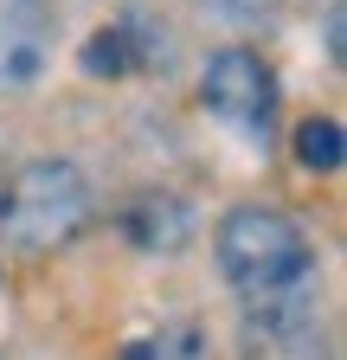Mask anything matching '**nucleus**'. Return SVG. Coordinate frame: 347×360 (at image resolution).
<instances>
[{
    "instance_id": "obj_3",
    "label": "nucleus",
    "mask_w": 347,
    "mask_h": 360,
    "mask_svg": "<svg viewBox=\"0 0 347 360\" xmlns=\"http://www.w3.org/2000/svg\"><path fill=\"white\" fill-rule=\"evenodd\" d=\"M199 110L232 129L244 148H270L277 135V71L251 45H219L199 65Z\"/></svg>"
},
{
    "instance_id": "obj_4",
    "label": "nucleus",
    "mask_w": 347,
    "mask_h": 360,
    "mask_svg": "<svg viewBox=\"0 0 347 360\" xmlns=\"http://www.w3.org/2000/svg\"><path fill=\"white\" fill-rule=\"evenodd\" d=\"M238 360H334L322 290L238 302Z\"/></svg>"
},
{
    "instance_id": "obj_8",
    "label": "nucleus",
    "mask_w": 347,
    "mask_h": 360,
    "mask_svg": "<svg viewBox=\"0 0 347 360\" xmlns=\"http://www.w3.org/2000/svg\"><path fill=\"white\" fill-rule=\"evenodd\" d=\"M116 360H212V335L199 322H167L155 335H136L129 347H116Z\"/></svg>"
},
{
    "instance_id": "obj_10",
    "label": "nucleus",
    "mask_w": 347,
    "mask_h": 360,
    "mask_svg": "<svg viewBox=\"0 0 347 360\" xmlns=\"http://www.w3.org/2000/svg\"><path fill=\"white\" fill-rule=\"evenodd\" d=\"M199 13H212V20H264V13H277L283 0H193Z\"/></svg>"
},
{
    "instance_id": "obj_1",
    "label": "nucleus",
    "mask_w": 347,
    "mask_h": 360,
    "mask_svg": "<svg viewBox=\"0 0 347 360\" xmlns=\"http://www.w3.org/2000/svg\"><path fill=\"white\" fill-rule=\"evenodd\" d=\"M212 251H219V270L238 290V302L322 290V264H315L309 232L277 206H232L219 219V232H212Z\"/></svg>"
},
{
    "instance_id": "obj_12",
    "label": "nucleus",
    "mask_w": 347,
    "mask_h": 360,
    "mask_svg": "<svg viewBox=\"0 0 347 360\" xmlns=\"http://www.w3.org/2000/svg\"><path fill=\"white\" fill-rule=\"evenodd\" d=\"M0 290H7V270H0Z\"/></svg>"
},
{
    "instance_id": "obj_2",
    "label": "nucleus",
    "mask_w": 347,
    "mask_h": 360,
    "mask_svg": "<svg viewBox=\"0 0 347 360\" xmlns=\"http://www.w3.org/2000/svg\"><path fill=\"white\" fill-rule=\"evenodd\" d=\"M91 206L97 193L77 161H26L0 187V238L26 257H46L91 225Z\"/></svg>"
},
{
    "instance_id": "obj_9",
    "label": "nucleus",
    "mask_w": 347,
    "mask_h": 360,
    "mask_svg": "<svg viewBox=\"0 0 347 360\" xmlns=\"http://www.w3.org/2000/svg\"><path fill=\"white\" fill-rule=\"evenodd\" d=\"M341 155H347V142H341V122L334 116H309L296 129V161L309 167V174H341Z\"/></svg>"
},
{
    "instance_id": "obj_5",
    "label": "nucleus",
    "mask_w": 347,
    "mask_h": 360,
    "mask_svg": "<svg viewBox=\"0 0 347 360\" xmlns=\"http://www.w3.org/2000/svg\"><path fill=\"white\" fill-rule=\"evenodd\" d=\"M116 225H122V245L142 251V257H181L199 238V212L181 193H167V187H142L136 200L122 206Z\"/></svg>"
},
{
    "instance_id": "obj_7",
    "label": "nucleus",
    "mask_w": 347,
    "mask_h": 360,
    "mask_svg": "<svg viewBox=\"0 0 347 360\" xmlns=\"http://www.w3.org/2000/svg\"><path fill=\"white\" fill-rule=\"evenodd\" d=\"M52 65L46 0H0V90H32Z\"/></svg>"
},
{
    "instance_id": "obj_6",
    "label": "nucleus",
    "mask_w": 347,
    "mask_h": 360,
    "mask_svg": "<svg viewBox=\"0 0 347 360\" xmlns=\"http://www.w3.org/2000/svg\"><path fill=\"white\" fill-rule=\"evenodd\" d=\"M174 58V45L155 39V26L142 13H129L116 26H97L91 39H84V52H77V71L84 77H97V84H116V77H136V71H155Z\"/></svg>"
},
{
    "instance_id": "obj_11",
    "label": "nucleus",
    "mask_w": 347,
    "mask_h": 360,
    "mask_svg": "<svg viewBox=\"0 0 347 360\" xmlns=\"http://www.w3.org/2000/svg\"><path fill=\"white\" fill-rule=\"evenodd\" d=\"M341 26H347V13H341V0H334V7H328V32H322V39H328V58H334V65H341Z\"/></svg>"
}]
</instances>
